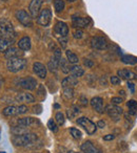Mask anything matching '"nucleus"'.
Segmentation results:
<instances>
[{
  "label": "nucleus",
  "instance_id": "nucleus-1",
  "mask_svg": "<svg viewBox=\"0 0 137 153\" xmlns=\"http://www.w3.org/2000/svg\"><path fill=\"white\" fill-rule=\"evenodd\" d=\"M0 37L9 40L14 41L16 38V32L14 30V26L8 19H0Z\"/></svg>",
  "mask_w": 137,
  "mask_h": 153
},
{
  "label": "nucleus",
  "instance_id": "nucleus-2",
  "mask_svg": "<svg viewBox=\"0 0 137 153\" xmlns=\"http://www.w3.org/2000/svg\"><path fill=\"white\" fill-rule=\"evenodd\" d=\"M37 140V135L35 133L26 132V133L15 135L13 137V143L17 147H28L30 145L34 144Z\"/></svg>",
  "mask_w": 137,
  "mask_h": 153
},
{
  "label": "nucleus",
  "instance_id": "nucleus-3",
  "mask_svg": "<svg viewBox=\"0 0 137 153\" xmlns=\"http://www.w3.org/2000/svg\"><path fill=\"white\" fill-rule=\"evenodd\" d=\"M26 66V60L23 58H12L7 62V68L11 72H18Z\"/></svg>",
  "mask_w": 137,
  "mask_h": 153
},
{
  "label": "nucleus",
  "instance_id": "nucleus-4",
  "mask_svg": "<svg viewBox=\"0 0 137 153\" xmlns=\"http://www.w3.org/2000/svg\"><path fill=\"white\" fill-rule=\"evenodd\" d=\"M15 17L19 21V23H21L26 27H31L33 25L32 16L24 10H18L15 13Z\"/></svg>",
  "mask_w": 137,
  "mask_h": 153
},
{
  "label": "nucleus",
  "instance_id": "nucleus-5",
  "mask_svg": "<svg viewBox=\"0 0 137 153\" xmlns=\"http://www.w3.org/2000/svg\"><path fill=\"white\" fill-rule=\"evenodd\" d=\"M77 124L81 126L87 131V133L90 134V135H92V134H94L95 132H96L97 125H95V124L93 123L90 119H88V117H79V119L77 120Z\"/></svg>",
  "mask_w": 137,
  "mask_h": 153
},
{
  "label": "nucleus",
  "instance_id": "nucleus-6",
  "mask_svg": "<svg viewBox=\"0 0 137 153\" xmlns=\"http://www.w3.org/2000/svg\"><path fill=\"white\" fill-rule=\"evenodd\" d=\"M105 112L107 113V114L109 115L113 121L118 122L120 119V117H121V114L123 113V111H122V109L120 108V107H118L117 105L110 104L105 107Z\"/></svg>",
  "mask_w": 137,
  "mask_h": 153
},
{
  "label": "nucleus",
  "instance_id": "nucleus-7",
  "mask_svg": "<svg viewBox=\"0 0 137 153\" xmlns=\"http://www.w3.org/2000/svg\"><path fill=\"white\" fill-rule=\"evenodd\" d=\"M52 19V12L49 9H44L39 13L38 17H37V23L41 26H49V24L51 23Z\"/></svg>",
  "mask_w": 137,
  "mask_h": 153
},
{
  "label": "nucleus",
  "instance_id": "nucleus-8",
  "mask_svg": "<svg viewBox=\"0 0 137 153\" xmlns=\"http://www.w3.org/2000/svg\"><path fill=\"white\" fill-rule=\"evenodd\" d=\"M19 86L26 90H34L37 87V81L33 76H28L19 80Z\"/></svg>",
  "mask_w": 137,
  "mask_h": 153
},
{
  "label": "nucleus",
  "instance_id": "nucleus-9",
  "mask_svg": "<svg viewBox=\"0 0 137 153\" xmlns=\"http://www.w3.org/2000/svg\"><path fill=\"white\" fill-rule=\"evenodd\" d=\"M91 45L93 48L98 49V51H103L107 49L108 47V42L103 37H93L91 40Z\"/></svg>",
  "mask_w": 137,
  "mask_h": 153
},
{
  "label": "nucleus",
  "instance_id": "nucleus-10",
  "mask_svg": "<svg viewBox=\"0 0 137 153\" xmlns=\"http://www.w3.org/2000/svg\"><path fill=\"white\" fill-rule=\"evenodd\" d=\"M43 3V0H32L29 5V11L33 18H37L40 12V7Z\"/></svg>",
  "mask_w": 137,
  "mask_h": 153
},
{
  "label": "nucleus",
  "instance_id": "nucleus-11",
  "mask_svg": "<svg viewBox=\"0 0 137 153\" xmlns=\"http://www.w3.org/2000/svg\"><path fill=\"white\" fill-rule=\"evenodd\" d=\"M54 32H55L56 37H68V26L66 25L64 22H57L54 27Z\"/></svg>",
  "mask_w": 137,
  "mask_h": 153
},
{
  "label": "nucleus",
  "instance_id": "nucleus-12",
  "mask_svg": "<svg viewBox=\"0 0 137 153\" xmlns=\"http://www.w3.org/2000/svg\"><path fill=\"white\" fill-rule=\"evenodd\" d=\"M33 71L36 74L37 76H39L40 79H44L47 76V69L42 63H39V62H35L33 64Z\"/></svg>",
  "mask_w": 137,
  "mask_h": 153
},
{
  "label": "nucleus",
  "instance_id": "nucleus-13",
  "mask_svg": "<svg viewBox=\"0 0 137 153\" xmlns=\"http://www.w3.org/2000/svg\"><path fill=\"white\" fill-rule=\"evenodd\" d=\"M91 106L94 109L96 112L98 113H103L105 110H103V100L99 97H95L91 100Z\"/></svg>",
  "mask_w": 137,
  "mask_h": 153
},
{
  "label": "nucleus",
  "instance_id": "nucleus-14",
  "mask_svg": "<svg viewBox=\"0 0 137 153\" xmlns=\"http://www.w3.org/2000/svg\"><path fill=\"white\" fill-rule=\"evenodd\" d=\"M81 151L84 153H102L97 147L93 145L91 140H87L81 145Z\"/></svg>",
  "mask_w": 137,
  "mask_h": 153
},
{
  "label": "nucleus",
  "instance_id": "nucleus-15",
  "mask_svg": "<svg viewBox=\"0 0 137 153\" xmlns=\"http://www.w3.org/2000/svg\"><path fill=\"white\" fill-rule=\"evenodd\" d=\"M90 23V19L89 18H81V17H74L72 19V24L74 27L76 28H84L87 27Z\"/></svg>",
  "mask_w": 137,
  "mask_h": 153
},
{
  "label": "nucleus",
  "instance_id": "nucleus-16",
  "mask_svg": "<svg viewBox=\"0 0 137 153\" xmlns=\"http://www.w3.org/2000/svg\"><path fill=\"white\" fill-rule=\"evenodd\" d=\"M15 101L19 103H33L35 102V98L28 92H20L15 97Z\"/></svg>",
  "mask_w": 137,
  "mask_h": 153
},
{
  "label": "nucleus",
  "instance_id": "nucleus-17",
  "mask_svg": "<svg viewBox=\"0 0 137 153\" xmlns=\"http://www.w3.org/2000/svg\"><path fill=\"white\" fill-rule=\"evenodd\" d=\"M117 76H120L121 79L124 80H135L137 79V74H134L132 70H129V69H119L117 71Z\"/></svg>",
  "mask_w": 137,
  "mask_h": 153
},
{
  "label": "nucleus",
  "instance_id": "nucleus-18",
  "mask_svg": "<svg viewBox=\"0 0 137 153\" xmlns=\"http://www.w3.org/2000/svg\"><path fill=\"white\" fill-rule=\"evenodd\" d=\"M22 51L20 48H15V47H10L5 53V56L7 59H12V58H22Z\"/></svg>",
  "mask_w": 137,
  "mask_h": 153
},
{
  "label": "nucleus",
  "instance_id": "nucleus-19",
  "mask_svg": "<svg viewBox=\"0 0 137 153\" xmlns=\"http://www.w3.org/2000/svg\"><path fill=\"white\" fill-rule=\"evenodd\" d=\"M76 85H78V80H77V78H75V76H66L61 82V86L63 88H66V87L73 88V87H75Z\"/></svg>",
  "mask_w": 137,
  "mask_h": 153
},
{
  "label": "nucleus",
  "instance_id": "nucleus-20",
  "mask_svg": "<svg viewBox=\"0 0 137 153\" xmlns=\"http://www.w3.org/2000/svg\"><path fill=\"white\" fill-rule=\"evenodd\" d=\"M31 46H32V42H31V39L30 37H23L19 40L18 42V47H19L21 51H30L31 49Z\"/></svg>",
  "mask_w": 137,
  "mask_h": 153
},
{
  "label": "nucleus",
  "instance_id": "nucleus-21",
  "mask_svg": "<svg viewBox=\"0 0 137 153\" xmlns=\"http://www.w3.org/2000/svg\"><path fill=\"white\" fill-rule=\"evenodd\" d=\"M36 123V120L33 119V117H22V119H19L17 120V125L19 127H23V128H26V127H30L31 125Z\"/></svg>",
  "mask_w": 137,
  "mask_h": 153
},
{
  "label": "nucleus",
  "instance_id": "nucleus-22",
  "mask_svg": "<svg viewBox=\"0 0 137 153\" xmlns=\"http://www.w3.org/2000/svg\"><path fill=\"white\" fill-rule=\"evenodd\" d=\"M13 42L14 41L0 37V51L1 53H5L10 47L13 46Z\"/></svg>",
  "mask_w": 137,
  "mask_h": 153
},
{
  "label": "nucleus",
  "instance_id": "nucleus-23",
  "mask_svg": "<svg viewBox=\"0 0 137 153\" xmlns=\"http://www.w3.org/2000/svg\"><path fill=\"white\" fill-rule=\"evenodd\" d=\"M3 115L5 117H14V115H17L18 114V108L16 106H8L5 107V109L2 110Z\"/></svg>",
  "mask_w": 137,
  "mask_h": 153
},
{
  "label": "nucleus",
  "instance_id": "nucleus-24",
  "mask_svg": "<svg viewBox=\"0 0 137 153\" xmlns=\"http://www.w3.org/2000/svg\"><path fill=\"white\" fill-rule=\"evenodd\" d=\"M70 72H71L72 76H75V78H79V76H82L84 74V68L80 67V66H78V65L72 66L71 69H70Z\"/></svg>",
  "mask_w": 137,
  "mask_h": 153
},
{
  "label": "nucleus",
  "instance_id": "nucleus-25",
  "mask_svg": "<svg viewBox=\"0 0 137 153\" xmlns=\"http://www.w3.org/2000/svg\"><path fill=\"white\" fill-rule=\"evenodd\" d=\"M121 62L128 65H135L137 64V58L131 55H124L121 57Z\"/></svg>",
  "mask_w": 137,
  "mask_h": 153
},
{
  "label": "nucleus",
  "instance_id": "nucleus-26",
  "mask_svg": "<svg viewBox=\"0 0 137 153\" xmlns=\"http://www.w3.org/2000/svg\"><path fill=\"white\" fill-rule=\"evenodd\" d=\"M65 56H66V60H68V62L71 64H73V65H75V64L78 63V61H79V59H78V57L75 55V53H73V51H65Z\"/></svg>",
  "mask_w": 137,
  "mask_h": 153
},
{
  "label": "nucleus",
  "instance_id": "nucleus-27",
  "mask_svg": "<svg viewBox=\"0 0 137 153\" xmlns=\"http://www.w3.org/2000/svg\"><path fill=\"white\" fill-rule=\"evenodd\" d=\"M59 68L61 69V71L63 72V74H68L71 67H70V65H68V60L61 58V60H60V62H59Z\"/></svg>",
  "mask_w": 137,
  "mask_h": 153
},
{
  "label": "nucleus",
  "instance_id": "nucleus-28",
  "mask_svg": "<svg viewBox=\"0 0 137 153\" xmlns=\"http://www.w3.org/2000/svg\"><path fill=\"white\" fill-rule=\"evenodd\" d=\"M126 106L129 108V113L131 115H135L137 113V102L135 100H131L126 103Z\"/></svg>",
  "mask_w": 137,
  "mask_h": 153
},
{
  "label": "nucleus",
  "instance_id": "nucleus-29",
  "mask_svg": "<svg viewBox=\"0 0 137 153\" xmlns=\"http://www.w3.org/2000/svg\"><path fill=\"white\" fill-rule=\"evenodd\" d=\"M79 113H80L79 108H78V107H76V106H73L71 109H68V110H66V114H68V117L70 120L75 119L76 115H78Z\"/></svg>",
  "mask_w": 137,
  "mask_h": 153
},
{
  "label": "nucleus",
  "instance_id": "nucleus-30",
  "mask_svg": "<svg viewBox=\"0 0 137 153\" xmlns=\"http://www.w3.org/2000/svg\"><path fill=\"white\" fill-rule=\"evenodd\" d=\"M47 68H49L50 70H51L52 72H55L58 70V68H59V62L56 61L54 58H52L51 60H50L49 64H47Z\"/></svg>",
  "mask_w": 137,
  "mask_h": 153
},
{
  "label": "nucleus",
  "instance_id": "nucleus-31",
  "mask_svg": "<svg viewBox=\"0 0 137 153\" xmlns=\"http://www.w3.org/2000/svg\"><path fill=\"white\" fill-rule=\"evenodd\" d=\"M62 96H63L64 99L66 100H70L74 97V90L73 88L71 87H66V88H63V92H62Z\"/></svg>",
  "mask_w": 137,
  "mask_h": 153
},
{
  "label": "nucleus",
  "instance_id": "nucleus-32",
  "mask_svg": "<svg viewBox=\"0 0 137 153\" xmlns=\"http://www.w3.org/2000/svg\"><path fill=\"white\" fill-rule=\"evenodd\" d=\"M11 132L14 134V135H20V134L26 133V132H29V131L26 129V128L19 127V126H17V127H13V128H12V129H11Z\"/></svg>",
  "mask_w": 137,
  "mask_h": 153
},
{
  "label": "nucleus",
  "instance_id": "nucleus-33",
  "mask_svg": "<svg viewBox=\"0 0 137 153\" xmlns=\"http://www.w3.org/2000/svg\"><path fill=\"white\" fill-rule=\"evenodd\" d=\"M64 1L63 0H55L54 1V7H55V10L57 13H60V12L63 11L64 9Z\"/></svg>",
  "mask_w": 137,
  "mask_h": 153
},
{
  "label": "nucleus",
  "instance_id": "nucleus-34",
  "mask_svg": "<svg viewBox=\"0 0 137 153\" xmlns=\"http://www.w3.org/2000/svg\"><path fill=\"white\" fill-rule=\"evenodd\" d=\"M55 121H56V123H57L59 126L63 125V124H64V115H63V113H61V112H57V113H56Z\"/></svg>",
  "mask_w": 137,
  "mask_h": 153
},
{
  "label": "nucleus",
  "instance_id": "nucleus-35",
  "mask_svg": "<svg viewBox=\"0 0 137 153\" xmlns=\"http://www.w3.org/2000/svg\"><path fill=\"white\" fill-rule=\"evenodd\" d=\"M47 127H49V129L51 130L52 132L58 131V127H57V125H56V122L53 121V120H50V121L47 122Z\"/></svg>",
  "mask_w": 137,
  "mask_h": 153
},
{
  "label": "nucleus",
  "instance_id": "nucleus-36",
  "mask_svg": "<svg viewBox=\"0 0 137 153\" xmlns=\"http://www.w3.org/2000/svg\"><path fill=\"white\" fill-rule=\"evenodd\" d=\"M70 132H71L72 136H73L74 138H76V140H79V138L81 137V132L78 129H76V128H71Z\"/></svg>",
  "mask_w": 137,
  "mask_h": 153
},
{
  "label": "nucleus",
  "instance_id": "nucleus-37",
  "mask_svg": "<svg viewBox=\"0 0 137 153\" xmlns=\"http://www.w3.org/2000/svg\"><path fill=\"white\" fill-rule=\"evenodd\" d=\"M110 82H111L112 85H118V84H120L121 80H120V78L118 76H112L111 79H110Z\"/></svg>",
  "mask_w": 137,
  "mask_h": 153
},
{
  "label": "nucleus",
  "instance_id": "nucleus-38",
  "mask_svg": "<svg viewBox=\"0 0 137 153\" xmlns=\"http://www.w3.org/2000/svg\"><path fill=\"white\" fill-rule=\"evenodd\" d=\"M79 102H80V105H81V106H84V107L88 106V104H89L88 99H87V97L84 96V94H81V96H80Z\"/></svg>",
  "mask_w": 137,
  "mask_h": 153
},
{
  "label": "nucleus",
  "instance_id": "nucleus-39",
  "mask_svg": "<svg viewBox=\"0 0 137 153\" xmlns=\"http://www.w3.org/2000/svg\"><path fill=\"white\" fill-rule=\"evenodd\" d=\"M18 108V114H24V113L28 112V107L26 106V105H20V106L17 107Z\"/></svg>",
  "mask_w": 137,
  "mask_h": 153
},
{
  "label": "nucleus",
  "instance_id": "nucleus-40",
  "mask_svg": "<svg viewBox=\"0 0 137 153\" xmlns=\"http://www.w3.org/2000/svg\"><path fill=\"white\" fill-rule=\"evenodd\" d=\"M37 92H38V96H39V97H41V98H44V97H45V89H44V86H43V85H39Z\"/></svg>",
  "mask_w": 137,
  "mask_h": 153
},
{
  "label": "nucleus",
  "instance_id": "nucleus-41",
  "mask_svg": "<svg viewBox=\"0 0 137 153\" xmlns=\"http://www.w3.org/2000/svg\"><path fill=\"white\" fill-rule=\"evenodd\" d=\"M82 35H84V32L81 30V28H77V30L74 32V38L75 39H81Z\"/></svg>",
  "mask_w": 137,
  "mask_h": 153
},
{
  "label": "nucleus",
  "instance_id": "nucleus-42",
  "mask_svg": "<svg viewBox=\"0 0 137 153\" xmlns=\"http://www.w3.org/2000/svg\"><path fill=\"white\" fill-rule=\"evenodd\" d=\"M84 65L86 66L87 68H92L93 66H94V62H93L92 60H90V59H86L84 61Z\"/></svg>",
  "mask_w": 137,
  "mask_h": 153
},
{
  "label": "nucleus",
  "instance_id": "nucleus-43",
  "mask_svg": "<svg viewBox=\"0 0 137 153\" xmlns=\"http://www.w3.org/2000/svg\"><path fill=\"white\" fill-rule=\"evenodd\" d=\"M58 41L60 42V45H61V47H65L66 46V37H58Z\"/></svg>",
  "mask_w": 137,
  "mask_h": 153
},
{
  "label": "nucleus",
  "instance_id": "nucleus-44",
  "mask_svg": "<svg viewBox=\"0 0 137 153\" xmlns=\"http://www.w3.org/2000/svg\"><path fill=\"white\" fill-rule=\"evenodd\" d=\"M111 102H112V104H114V105H119L122 103V99L121 98H112Z\"/></svg>",
  "mask_w": 137,
  "mask_h": 153
},
{
  "label": "nucleus",
  "instance_id": "nucleus-45",
  "mask_svg": "<svg viewBox=\"0 0 137 153\" xmlns=\"http://www.w3.org/2000/svg\"><path fill=\"white\" fill-rule=\"evenodd\" d=\"M126 85H128V88L130 89L131 94H134V92H135V84H134V83H132V82L129 81Z\"/></svg>",
  "mask_w": 137,
  "mask_h": 153
},
{
  "label": "nucleus",
  "instance_id": "nucleus-46",
  "mask_svg": "<svg viewBox=\"0 0 137 153\" xmlns=\"http://www.w3.org/2000/svg\"><path fill=\"white\" fill-rule=\"evenodd\" d=\"M115 138V135H113V134H108V135L103 136V140H112Z\"/></svg>",
  "mask_w": 137,
  "mask_h": 153
},
{
  "label": "nucleus",
  "instance_id": "nucleus-47",
  "mask_svg": "<svg viewBox=\"0 0 137 153\" xmlns=\"http://www.w3.org/2000/svg\"><path fill=\"white\" fill-rule=\"evenodd\" d=\"M97 127H99V128H105V122L99 121L98 123H97Z\"/></svg>",
  "mask_w": 137,
  "mask_h": 153
},
{
  "label": "nucleus",
  "instance_id": "nucleus-48",
  "mask_svg": "<svg viewBox=\"0 0 137 153\" xmlns=\"http://www.w3.org/2000/svg\"><path fill=\"white\" fill-rule=\"evenodd\" d=\"M119 94H121V96H122V97H124V94H124L123 90H121V91H119Z\"/></svg>",
  "mask_w": 137,
  "mask_h": 153
},
{
  "label": "nucleus",
  "instance_id": "nucleus-49",
  "mask_svg": "<svg viewBox=\"0 0 137 153\" xmlns=\"http://www.w3.org/2000/svg\"><path fill=\"white\" fill-rule=\"evenodd\" d=\"M59 107H60V106H59L58 104H56V105H55V108H59Z\"/></svg>",
  "mask_w": 137,
  "mask_h": 153
},
{
  "label": "nucleus",
  "instance_id": "nucleus-50",
  "mask_svg": "<svg viewBox=\"0 0 137 153\" xmlns=\"http://www.w3.org/2000/svg\"><path fill=\"white\" fill-rule=\"evenodd\" d=\"M66 1H70V2H74V1H76V0H66Z\"/></svg>",
  "mask_w": 137,
  "mask_h": 153
},
{
  "label": "nucleus",
  "instance_id": "nucleus-51",
  "mask_svg": "<svg viewBox=\"0 0 137 153\" xmlns=\"http://www.w3.org/2000/svg\"><path fill=\"white\" fill-rule=\"evenodd\" d=\"M0 153H5V152H3V151H2V152H0Z\"/></svg>",
  "mask_w": 137,
  "mask_h": 153
},
{
  "label": "nucleus",
  "instance_id": "nucleus-52",
  "mask_svg": "<svg viewBox=\"0 0 137 153\" xmlns=\"http://www.w3.org/2000/svg\"><path fill=\"white\" fill-rule=\"evenodd\" d=\"M3 1H7V0H3Z\"/></svg>",
  "mask_w": 137,
  "mask_h": 153
},
{
  "label": "nucleus",
  "instance_id": "nucleus-53",
  "mask_svg": "<svg viewBox=\"0 0 137 153\" xmlns=\"http://www.w3.org/2000/svg\"><path fill=\"white\" fill-rule=\"evenodd\" d=\"M0 132H1V130H0Z\"/></svg>",
  "mask_w": 137,
  "mask_h": 153
},
{
  "label": "nucleus",
  "instance_id": "nucleus-54",
  "mask_svg": "<svg viewBox=\"0 0 137 153\" xmlns=\"http://www.w3.org/2000/svg\"><path fill=\"white\" fill-rule=\"evenodd\" d=\"M34 153H36V152H34Z\"/></svg>",
  "mask_w": 137,
  "mask_h": 153
}]
</instances>
